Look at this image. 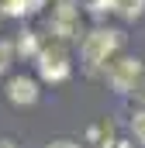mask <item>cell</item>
Wrapping results in <instances>:
<instances>
[{"mask_svg": "<svg viewBox=\"0 0 145 148\" xmlns=\"http://www.w3.org/2000/svg\"><path fill=\"white\" fill-rule=\"evenodd\" d=\"M121 45H124V35L121 31H114V28H93L90 35L83 38L79 55H83L86 69L97 73V69H107V62L121 52Z\"/></svg>", "mask_w": 145, "mask_h": 148, "instance_id": "obj_1", "label": "cell"}, {"mask_svg": "<svg viewBox=\"0 0 145 148\" xmlns=\"http://www.w3.org/2000/svg\"><path fill=\"white\" fill-rule=\"evenodd\" d=\"M35 66L38 76L45 83H66L72 73V62H69V52L62 41H52V45H41V52L35 55Z\"/></svg>", "mask_w": 145, "mask_h": 148, "instance_id": "obj_2", "label": "cell"}, {"mask_svg": "<svg viewBox=\"0 0 145 148\" xmlns=\"http://www.w3.org/2000/svg\"><path fill=\"white\" fill-rule=\"evenodd\" d=\"M104 73H107L110 90H117V93H131L135 83L145 76V69H142V59H135V55H121V59H110Z\"/></svg>", "mask_w": 145, "mask_h": 148, "instance_id": "obj_3", "label": "cell"}, {"mask_svg": "<svg viewBox=\"0 0 145 148\" xmlns=\"http://www.w3.org/2000/svg\"><path fill=\"white\" fill-rule=\"evenodd\" d=\"M3 93H7V100H10L14 107H35L38 97H41L38 79H31V76H10Z\"/></svg>", "mask_w": 145, "mask_h": 148, "instance_id": "obj_4", "label": "cell"}, {"mask_svg": "<svg viewBox=\"0 0 145 148\" xmlns=\"http://www.w3.org/2000/svg\"><path fill=\"white\" fill-rule=\"evenodd\" d=\"M45 7V0H0V14L3 17H28Z\"/></svg>", "mask_w": 145, "mask_h": 148, "instance_id": "obj_5", "label": "cell"}, {"mask_svg": "<svg viewBox=\"0 0 145 148\" xmlns=\"http://www.w3.org/2000/svg\"><path fill=\"white\" fill-rule=\"evenodd\" d=\"M14 52H17V55H24V59H35L38 52H41L38 35H35V31H21V35H17V41H14Z\"/></svg>", "mask_w": 145, "mask_h": 148, "instance_id": "obj_6", "label": "cell"}, {"mask_svg": "<svg viewBox=\"0 0 145 148\" xmlns=\"http://www.w3.org/2000/svg\"><path fill=\"white\" fill-rule=\"evenodd\" d=\"M114 14L124 21H138L145 14V0H114Z\"/></svg>", "mask_w": 145, "mask_h": 148, "instance_id": "obj_7", "label": "cell"}, {"mask_svg": "<svg viewBox=\"0 0 145 148\" xmlns=\"http://www.w3.org/2000/svg\"><path fill=\"white\" fill-rule=\"evenodd\" d=\"M131 138L138 145H145V107H138V110L131 114Z\"/></svg>", "mask_w": 145, "mask_h": 148, "instance_id": "obj_8", "label": "cell"}, {"mask_svg": "<svg viewBox=\"0 0 145 148\" xmlns=\"http://www.w3.org/2000/svg\"><path fill=\"white\" fill-rule=\"evenodd\" d=\"M14 41H7V38H0V76L10 69V62H14Z\"/></svg>", "mask_w": 145, "mask_h": 148, "instance_id": "obj_9", "label": "cell"}, {"mask_svg": "<svg viewBox=\"0 0 145 148\" xmlns=\"http://www.w3.org/2000/svg\"><path fill=\"white\" fill-rule=\"evenodd\" d=\"M90 14H93V17L114 14V0H90Z\"/></svg>", "mask_w": 145, "mask_h": 148, "instance_id": "obj_10", "label": "cell"}, {"mask_svg": "<svg viewBox=\"0 0 145 148\" xmlns=\"http://www.w3.org/2000/svg\"><path fill=\"white\" fill-rule=\"evenodd\" d=\"M45 148H83L79 141H72V138H52Z\"/></svg>", "mask_w": 145, "mask_h": 148, "instance_id": "obj_11", "label": "cell"}, {"mask_svg": "<svg viewBox=\"0 0 145 148\" xmlns=\"http://www.w3.org/2000/svg\"><path fill=\"white\" fill-rule=\"evenodd\" d=\"M131 97H135V103H138V107H145V76L138 79V83H135V90H131Z\"/></svg>", "mask_w": 145, "mask_h": 148, "instance_id": "obj_12", "label": "cell"}, {"mask_svg": "<svg viewBox=\"0 0 145 148\" xmlns=\"http://www.w3.org/2000/svg\"><path fill=\"white\" fill-rule=\"evenodd\" d=\"M0 148H17V141L14 138H0Z\"/></svg>", "mask_w": 145, "mask_h": 148, "instance_id": "obj_13", "label": "cell"}]
</instances>
